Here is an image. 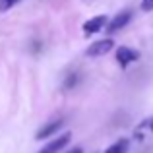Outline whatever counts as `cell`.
<instances>
[{
	"label": "cell",
	"mask_w": 153,
	"mask_h": 153,
	"mask_svg": "<svg viewBox=\"0 0 153 153\" xmlns=\"http://www.w3.org/2000/svg\"><path fill=\"white\" fill-rule=\"evenodd\" d=\"M19 0H0V12H8L18 4Z\"/></svg>",
	"instance_id": "9c48e42d"
},
{
	"label": "cell",
	"mask_w": 153,
	"mask_h": 153,
	"mask_svg": "<svg viewBox=\"0 0 153 153\" xmlns=\"http://www.w3.org/2000/svg\"><path fill=\"white\" fill-rule=\"evenodd\" d=\"M70 140H72V134L70 132H64V134H60L58 138H54L52 142H49L39 153H58L70 143Z\"/></svg>",
	"instance_id": "277c9868"
},
{
	"label": "cell",
	"mask_w": 153,
	"mask_h": 153,
	"mask_svg": "<svg viewBox=\"0 0 153 153\" xmlns=\"http://www.w3.org/2000/svg\"><path fill=\"white\" fill-rule=\"evenodd\" d=\"M107 25V16H95V18H89L85 23H83V35L89 37V35H95Z\"/></svg>",
	"instance_id": "5b68a950"
},
{
	"label": "cell",
	"mask_w": 153,
	"mask_h": 153,
	"mask_svg": "<svg viewBox=\"0 0 153 153\" xmlns=\"http://www.w3.org/2000/svg\"><path fill=\"white\" fill-rule=\"evenodd\" d=\"M142 10L143 12H153V0H142Z\"/></svg>",
	"instance_id": "30bf717a"
},
{
	"label": "cell",
	"mask_w": 153,
	"mask_h": 153,
	"mask_svg": "<svg viewBox=\"0 0 153 153\" xmlns=\"http://www.w3.org/2000/svg\"><path fill=\"white\" fill-rule=\"evenodd\" d=\"M143 132H153V116H149V118H143L142 122H140L138 126H136L134 136L142 140V134H143Z\"/></svg>",
	"instance_id": "ba28073f"
},
{
	"label": "cell",
	"mask_w": 153,
	"mask_h": 153,
	"mask_svg": "<svg viewBox=\"0 0 153 153\" xmlns=\"http://www.w3.org/2000/svg\"><path fill=\"white\" fill-rule=\"evenodd\" d=\"M62 126H64V122H62L60 118H58V120H51V122H47L43 128H39V130H37V134H35V140H37V142H41V140L51 138V136H54Z\"/></svg>",
	"instance_id": "8992f818"
},
{
	"label": "cell",
	"mask_w": 153,
	"mask_h": 153,
	"mask_svg": "<svg viewBox=\"0 0 153 153\" xmlns=\"http://www.w3.org/2000/svg\"><path fill=\"white\" fill-rule=\"evenodd\" d=\"M140 51H134L130 49V47H118L116 49V62H118V66L122 68V70H126L130 64L138 62L140 60Z\"/></svg>",
	"instance_id": "6da1fadb"
},
{
	"label": "cell",
	"mask_w": 153,
	"mask_h": 153,
	"mask_svg": "<svg viewBox=\"0 0 153 153\" xmlns=\"http://www.w3.org/2000/svg\"><path fill=\"white\" fill-rule=\"evenodd\" d=\"M130 19H132V12L130 10H124V12H120V14H116L114 18L107 23V33L112 35V33H116V31L124 29V27L130 23Z\"/></svg>",
	"instance_id": "3957f363"
},
{
	"label": "cell",
	"mask_w": 153,
	"mask_h": 153,
	"mask_svg": "<svg viewBox=\"0 0 153 153\" xmlns=\"http://www.w3.org/2000/svg\"><path fill=\"white\" fill-rule=\"evenodd\" d=\"M112 47H114V41H112L111 37H107V39H101V41L91 43V45L87 47L85 54L91 56V58H99V56H105L107 52H111Z\"/></svg>",
	"instance_id": "7a4b0ae2"
},
{
	"label": "cell",
	"mask_w": 153,
	"mask_h": 153,
	"mask_svg": "<svg viewBox=\"0 0 153 153\" xmlns=\"http://www.w3.org/2000/svg\"><path fill=\"white\" fill-rule=\"evenodd\" d=\"M76 83H78V76H76V74H70L64 85H66V87H72V85H76Z\"/></svg>",
	"instance_id": "8fae6325"
},
{
	"label": "cell",
	"mask_w": 153,
	"mask_h": 153,
	"mask_svg": "<svg viewBox=\"0 0 153 153\" xmlns=\"http://www.w3.org/2000/svg\"><path fill=\"white\" fill-rule=\"evenodd\" d=\"M128 149H130V140L120 138V140H116L114 143H111L103 153H128Z\"/></svg>",
	"instance_id": "52a82bcc"
},
{
	"label": "cell",
	"mask_w": 153,
	"mask_h": 153,
	"mask_svg": "<svg viewBox=\"0 0 153 153\" xmlns=\"http://www.w3.org/2000/svg\"><path fill=\"white\" fill-rule=\"evenodd\" d=\"M68 153H83V149H82V147H74V149H70Z\"/></svg>",
	"instance_id": "7c38bea8"
}]
</instances>
